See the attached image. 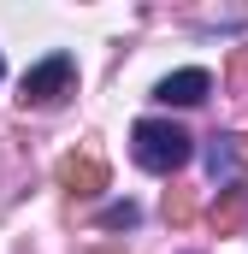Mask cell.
Masks as SVG:
<instances>
[{
	"label": "cell",
	"mask_w": 248,
	"mask_h": 254,
	"mask_svg": "<svg viewBox=\"0 0 248 254\" xmlns=\"http://www.w3.org/2000/svg\"><path fill=\"white\" fill-rule=\"evenodd\" d=\"M136 219H142V213H136V201H113V207L101 213V225H107V231H130Z\"/></svg>",
	"instance_id": "obj_8"
},
{
	"label": "cell",
	"mask_w": 248,
	"mask_h": 254,
	"mask_svg": "<svg viewBox=\"0 0 248 254\" xmlns=\"http://www.w3.org/2000/svg\"><path fill=\"white\" fill-rule=\"evenodd\" d=\"M0 77H6V65H0Z\"/></svg>",
	"instance_id": "obj_10"
},
{
	"label": "cell",
	"mask_w": 248,
	"mask_h": 254,
	"mask_svg": "<svg viewBox=\"0 0 248 254\" xmlns=\"http://www.w3.org/2000/svg\"><path fill=\"white\" fill-rule=\"evenodd\" d=\"M130 154H136V166L142 172H160V178H172L178 166H189V130L172 125V119H142V125L130 130Z\"/></svg>",
	"instance_id": "obj_1"
},
{
	"label": "cell",
	"mask_w": 248,
	"mask_h": 254,
	"mask_svg": "<svg viewBox=\"0 0 248 254\" xmlns=\"http://www.w3.org/2000/svg\"><path fill=\"white\" fill-rule=\"evenodd\" d=\"M243 213H248V195H243V184L219 190V201H213V231H219V237H231V231L243 225Z\"/></svg>",
	"instance_id": "obj_6"
},
{
	"label": "cell",
	"mask_w": 248,
	"mask_h": 254,
	"mask_svg": "<svg viewBox=\"0 0 248 254\" xmlns=\"http://www.w3.org/2000/svg\"><path fill=\"white\" fill-rule=\"evenodd\" d=\"M231 83H248V48L231 54Z\"/></svg>",
	"instance_id": "obj_9"
},
{
	"label": "cell",
	"mask_w": 248,
	"mask_h": 254,
	"mask_svg": "<svg viewBox=\"0 0 248 254\" xmlns=\"http://www.w3.org/2000/svg\"><path fill=\"white\" fill-rule=\"evenodd\" d=\"M243 136H231V130H219L213 142H207V178L219 184V190H231L237 178H243V148H237Z\"/></svg>",
	"instance_id": "obj_5"
},
{
	"label": "cell",
	"mask_w": 248,
	"mask_h": 254,
	"mask_svg": "<svg viewBox=\"0 0 248 254\" xmlns=\"http://www.w3.org/2000/svg\"><path fill=\"white\" fill-rule=\"evenodd\" d=\"M207 89H213V77H207L201 65H184V71H172V77L154 83V101H166V107H195V101H207Z\"/></svg>",
	"instance_id": "obj_3"
},
{
	"label": "cell",
	"mask_w": 248,
	"mask_h": 254,
	"mask_svg": "<svg viewBox=\"0 0 248 254\" xmlns=\"http://www.w3.org/2000/svg\"><path fill=\"white\" fill-rule=\"evenodd\" d=\"M166 225H178V231L195 225V195H189V190H172V195H166Z\"/></svg>",
	"instance_id": "obj_7"
},
{
	"label": "cell",
	"mask_w": 248,
	"mask_h": 254,
	"mask_svg": "<svg viewBox=\"0 0 248 254\" xmlns=\"http://www.w3.org/2000/svg\"><path fill=\"white\" fill-rule=\"evenodd\" d=\"M60 190L101 195V190H107V160H101V154H65V160H60Z\"/></svg>",
	"instance_id": "obj_4"
},
{
	"label": "cell",
	"mask_w": 248,
	"mask_h": 254,
	"mask_svg": "<svg viewBox=\"0 0 248 254\" xmlns=\"http://www.w3.org/2000/svg\"><path fill=\"white\" fill-rule=\"evenodd\" d=\"M71 77H77L71 54H48L42 65H30V71H24V83H18L24 95H18V101H24V107H54L65 89H71Z\"/></svg>",
	"instance_id": "obj_2"
}]
</instances>
